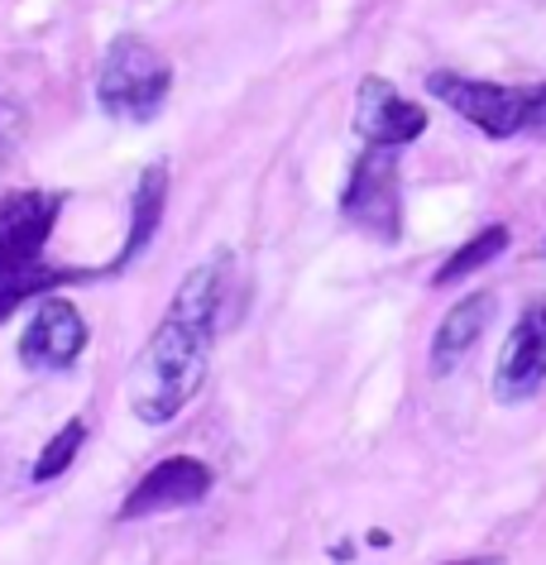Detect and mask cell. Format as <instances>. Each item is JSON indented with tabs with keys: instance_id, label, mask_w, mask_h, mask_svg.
<instances>
[{
	"instance_id": "5bb4252c",
	"label": "cell",
	"mask_w": 546,
	"mask_h": 565,
	"mask_svg": "<svg viewBox=\"0 0 546 565\" xmlns=\"http://www.w3.org/2000/svg\"><path fill=\"white\" fill-rule=\"evenodd\" d=\"M446 565H499V556H460V561H446Z\"/></svg>"
},
{
	"instance_id": "ba28073f",
	"label": "cell",
	"mask_w": 546,
	"mask_h": 565,
	"mask_svg": "<svg viewBox=\"0 0 546 565\" xmlns=\"http://www.w3.org/2000/svg\"><path fill=\"white\" fill-rule=\"evenodd\" d=\"M355 135L364 145L408 149L413 139L427 135V110L408 102L388 77H364L355 92Z\"/></svg>"
},
{
	"instance_id": "6da1fadb",
	"label": "cell",
	"mask_w": 546,
	"mask_h": 565,
	"mask_svg": "<svg viewBox=\"0 0 546 565\" xmlns=\"http://www.w3.org/2000/svg\"><path fill=\"white\" fill-rule=\"evenodd\" d=\"M231 298V254L216 249L178 282L173 302L130 364V413L144 427H168L202 393L212 350L221 335V312Z\"/></svg>"
},
{
	"instance_id": "30bf717a",
	"label": "cell",
	"mask_w": 546,
	"mask_h": 565,
	"mask_svg": "<svg viewBox=\"0 0 546 565\" xmlns=\"http://www.w3.org/2000/svg\"><path fill=\"white\" fill-rule=\"evenodd\" d=\"M494 312H499L494 292H465V298H460L451 312L441 317L437 335H431V374H437V379L456 374V370H460V360H465L470 350L480 345V335L489 331Z\"/></svg>"
},
{
	"instance_id": "277c9868",
	"label": "cell",
	"mask_w": 546,
	"mask_h": 565,
	"mask_svg": "<svg viewBox=\"0 0 546 565\" xmlns=\"http://www.w3.org/2000/svg\"><path fill=\"white\" fill-rule=\"evenodd\" d=\"M168 92H173V67L149 39L125 34L106 49L101 73H96V106L116 120L144 125L163 110Z\"/></svg>"
},
{
	"instance_id": "4fadbf2b",
	"label": "cell",
	"mask_w": 546,
	"mask_h": 565,
	"mask_svg": "<svg viewBox=\"0 0 546 565\" xmlns=\"http://www.w3.org/2000/svg\"><path fill=\"white\" fill-rule=\"evenodd\" d=\"M82 441H87V422H82V417L53 431V441L39 450V460H34V470H30L34 484H49V479H58V475L73 470V460H77Z\"/></svg>"
},
{
	"instance_id": "7a4b0ae2",
	"label": "cell",
	"mask_w": 546,
	"mask_h": 565,
	"mask_svg": "<svg viewBox=\"0 0 546 565\" xmlns=\"http://www.w3.org/2000/svg\"><path fill=\"white\" fill-rule=\"evenodd\" d=\"M63 216V192L10 188L0 192V321H10L24 302L49 298L67 282L101 278L106 268H73L49 259V235Z\"/></svg>"
},
{
	"instance_id": "8992f818",
	"label": "cell",
	"mask_w": 546,
	"mask_h": 565,
	"mask_svg": "<svg viewBox=\"0 0 546 565\" xmlns=\"http://www.w3.org/2000/svg\"><path fill=\"white\" fill-rule=\"evenodd\" d=\"M542 388H546V298H532L499 350L494 398L503 407H517V403L537 398Z\"/></svg>"
},
{
	"instance_id": "5b68a950",
	"label": "cell",
	"mask_w": 546,
	"mask_h": 565,
	"mask_svg": "<svg viewBox=\"0 0 546 565\" xmlns=\"http://www.w3.org/2000/svg\"><path fill=\"white\" fill-rule=\"evenodd\" d=\"M341 216L360 235L398 245L403 239V149L364 145L341 188Z\"/></svg>"
},
{
	"instance_id": "52a82bcc",
	"label": "cell",
	"mask_w": 546,
	"mask_h": 565,
	"mask_svg": "<svg viewBox=\"0 0 546 565\" xmlns=\"http://www.w3.org/2000/svg\"><path fill=\"white\" fill-rule=\"evenodd\" d=\"M216 475L212 465L197 456H168L159 460L149 475H139V484H130L120 503V522H139V518H159V513H178V508H192L212 493Z\"/></svg>"
},
{
	"instance_id": "7c38bea8",
	"label": "cell",
	"mask_w": 546,
	"mask_h": 565,
	"mask_svg": "<svg viewBox=\"0 0 546 565\" xmlns=\"http://www.w3.org/2000/svg\"><path fill=\"white\" fill-rule=\"evenodd\" d=\"M508 239H513V235H508V225H503V221H489L484 231H474V235L465 239V245H460V249L451 254V259H446V264L437 268V274H431V288H451V282H465L470 274H480V268H489L503 249H508Z\"/></svg>"
},
{
	"instance_id": "8fae6325",
	"label": "cell",
	"mask_w": 546,
	"mask_h": 565,
	"mask_svg": "<svg viewBox=\"0 0 546 565\" xmlns=\"http://www.w3.org/2000/svg\"><path fill=\"white\" fill-rule=\"evenodd\" d=\"M163 202H168V168L153 163L139 173V188H135V206H130V235H125L120 254L106 264V274H120L125 264H135L139 254L149 249V239L159 235V221H163Z\"/></svg>"
},
{
	"instance_id": "9c48e42d",
	"label": "cell",
	"mask_w": 546,
	"mask_h": 565,
	"mask_svg": "<svg viewBox=\"0 0 546 565\" xmlns=\"http://www.w3.org/2000/svg\"><path fill=\"white\" fill-rule=\"evenodd\" d=\"M82 350H87V321H82V312L67 298L49 292V298L39 302L34 321L20 335V360L30 364V370L58 374V370H73L82 360Z\"/></svg>"
},
{
	"instance_id": "3957f363",
	"label": "cell",
	"mask_w": 546,
	"mask_h": 565,
	"mask_svg": "<svg viewBox=\"0 0 546 565\" xmlns=\"http://www.w3.org/2000/svg\"><path fill=\"white\" fill-rule=\"evenodd\" d=\"M427 92L446 110H456L465 125H474L489 139H542L546 145V82L537 87H508V82L465 77L451 67H437L427 77Z\"/></svg>"
}]
</instances>
